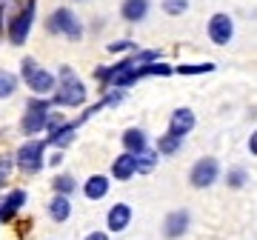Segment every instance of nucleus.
<instances>
[{
  "label": "nucleus",
  "instance_id": "nucleus-14",
  "mask_svg": "<svg viewBox=\"0 0 257 240\" xmlns=\"http://www.w3.org/2000/svg\"><path fill=\"white\" fill-rule=\"evenodd\" d=\"M132 217H135V212H132V206L128 203H114L109 209V214H106V226H109V231H126L128 223H132Z\"/></svg>",
  "mask_w": 257,
  "mask_h": 240
},
{
  "label": "nucleus",
  "instance_id": "nucleus-23",
  "mask_svg": "<svg viewBox=\"0 0 257 240\" xmlns=\"http://www.w3.org/2000/svg\"><path fill=\"white\" fill-rule=\"evenodd\" d=\"M18 92V77L12 72H0V100H6Z\"/></svg>",
  "mask_w": 257,
  "mask_h": 240
},
{
  "label": "nucleus",
  "instance_id": "nucleus-4",
  "mask_svg": "<svg viewBox=\"0 0 257 240\" xmlns=\"http://www.w3.org/2000/svg\"><path fill=\"white\" fill-rule=\"evenodd\" d=\"M35 9L37 0H26V6H20L15 15H12L9 26H6V37H9L12 46H23L32 35V23H35Z\"/></svg>",
  "mask_w": 257,
  "mask_h": 240
},
{
  "label": "nucleus",
  "instance_id": "nucleus-12",
  "mask_svg": "<svg viewBox=\"0 0 257 240\" xmlns=\"http://www.w3.org/2000/svg\"><path fill=\"white\" fill-rule=\"evenodd\" d=\"M152 12V0H123L120 3V18L126 23H143Z\"/></svg>",
  "mask_w": 257,
  "mask_h": 240
},
{
  "label": "nucleus",
  "instance_id": "nucleus-20",
  "mask_svg": "<svg viewBox=\"0 0 257 240\" xmlns=\"http://www.w3.org/2000/svg\"><path fill=\"white\" fill-rule=\"evenodd\" d=\"M52 192L72 197V194L77 192V180H74V175H69V172H60V175H55V180H52Z\"/></svg>",
  "mask_w": 257,
  "mask_h": 240
},
{
  "label": "nucleus",
  "instance_id": "nucleus-24",
  "mask_svg": "<svg viewBox=\"0 0 257 240\" xmlns=\"http://www.w3.org/2000/svg\"><path fill=\"white\" fill-rule=\"evenodd\" d=\"M160 9H163L169 18H180V15L189 12V0H163V3H160Z\"/></svg>",
  "mask_w": 257,
  "mask_h": 240
},
{
  "label": "nucleus",
  "instance_id": "nucleus-15",
  "mask_svg": "<svg viewBox=\"0 0 257 240\" xmlns=\"http://www.w3.org/2000/svg\"><path fill=\"white\" fill-rule=\"evenodd\" d=\"M120 143L126 149L128 155H140V152H146L149 149V135L140 126H128L123 135H120Z\"/></svg>",
  "mask_w": 257,
  "mask_h": 240
},
{
  "label": "nucleus",
  "instance_id": "nucleus-36",
  "mask_svg": "<svg viewBox=\"0 0 257 240\" xmlns=\"http://www.w3.org/2000/svg\"><path fill=\"white\" fill-rule=\"evenodd\" d=\"M74 3H83V0H74Z\"/></svg>",
  "mask_w": 257,
  "mask_h": 240
},
{
  "label": "nucleus",
  "instance_id": "nucleus-22",
  "mask_svg": "<svg viewBox=\"0 0 257 240\" xmlns=\"http://www.w3.org/2000/svg\"><path fill=\"white\" fill-rule=\"evenodd\" d=\"M180 149H183V138H175V135H169V132L157 140V155H163V157L177 155Z\"/></svg>",
  "mask_w": 257,
  "mask_h": 240
},
{
  "label": "nucleus",
  "instance_id": "nucleus-5",
  "mask_svg": "<svg viewBox=\"0 0 257 240\" xmlns=\"http://www.w3.org/2000/svg\"><path fill=\"white\" fill-rule=\"evenodd\" d=\"M52 111V100L49 97H29L26 111H23V120H20V132L23 135H40L46 129V114Z\"/></svg>",
  "mask_w": 257,
  "mask_h": 240
},
{
  "label": "nucleus",
  "instance_id": "nucleus-16",
  "mask_svg": "<svg viewBox=\"0 0 257 240\" xmlns=\"http://www.w3.org/2000/svg\"><path fill=\"white\" fill-rule=\"evenodd\" d=\"M109 189H111V180L106 175H92L83 183V197L92 200V203H97V200H103V197L109 194Z\"/></svg>",
  "mask_w": 257,
  "mask_h": 240
},
{
  "label": "nucleus",
  "instance_id": "nucleus-35",
  "mask_svg": "<svg viewBox=\"0 0 257 240\" xmlns=\"http://www.w3.org/2000/svg\"><path fill=\"white\" fill-rule=\"evenodd\" d=\"M3 15H6V3L0 0V32H3Z\"/></svg>",
  "mask_w": 257,
  "mask_h": 240
},
{
  "label": "nucleus",
  "instance_id": "nucleus-32",
  "mask_svg": "<svg viewBox=\"0 0 257 240\" xmlns=\"http://www.w3.org/2000/svg\"><path fill=\"white\" fill-rule=\"evenodd\" d=\"M60 163H63V152H60V149H57L55 155L49 157V166H60Z\"/></svg>",
  "mask_w": 257,
  "mask_h": 240
},
{
  "label": "nucleus",
  "instance_id": "nucleus-34",
  "mask_svg": "<svg viewBox=\"0 0 257 240\" xmlns=\"http://www.w3.org/2000/svg\"><path fill=\"white\" fill-rule=\"evenodd\" d=\"M86 240H109L106 231H92V234H86Z\"/></svg>",
  "mask_w": 257,
  "mask_h": 240
},
{
  "label": "nucleus",
  "instance_id": "nucleus-26",
  "mask_svg": "<svg viewBox=\"0 0 257 240\" xmlns=\"http://www.w3.org/2000/svg\"><path fill=\"white\" fill-rule=\"evenodd\" d=\"M246 180H248V172L246 169H229V175H226V186L229 189H243L246 186Z\"/></svg>",
  "mask_w": 257,
  "mask_h": 240
},
{
  "label": "nucleus",
  "instance_id": "nucleus-3",
  "mask_svg": "<svg viewBox=\"0 0 257 240\" xmlns=\"http://www.w3.org/2000/svg\"><path fill=\"white\" fill-rule=\"evenodd\" d=\"M46 32H49V35L69 37L72 43L83 40V23H80V18H77L69 6H60V9H55L52 15H49V18H46Z\"/></svg>",
  "mask_w": 257,
  "mask_h": 240
},
{
  "label": "nucleus",
  "instance_id": "nucleus-1",
  "mask_svg": "<svg viewBox=\"0 0 257 240\" xmlns=\"http://www.w3.org/2000/svg\"><path fill=\"white\" fill-rule=\"evenodd\" d=\"M52 106H60V109H80V106H86V100H89V92H86V86H83V80L77 77V72H74L72 66H60V72H57V89L52 92Z\"/></svg>",
  "mask_w": 257,
  "mask_h": 240
},
{
  "label": "nucleus",
  "instance_id": "nucleus-25",
  "mask_svg": "<svg viewBox=\"0 0 257 240\" xmlns=\"http://www.w3.org/2000/svg\"><path fill=\"white\" fill-rule=\"evenodd\" d=\"M175 72L177 74H209V72H214V63H180Z\"/></svg>",
  "mask_w": 257,
  "mask_h": 240
},
{
  "label": "nucleus",
  "instance_id": "nucleus-13",
  "mask_svg": "<svg viewBox=\"0 0 257 240\" xmlns=\"http://www.w3.org/2000/svg\"><path fill=\"white\" fill-rule=\"evenodd\" d=\"M77 126H80V120H72V123L66 120L63 126H60V129L49 132V135H46V140H43V143H46V146H55V149H60V152H63L66 146H72L74 135H77Z\"/></svg>",
  "mask_w": 257,
  "mask_h": 240
},
{
  "label": "nucleus",
  "instance_id": "nucleus-8",
  "mask_svg": "<svg viewBox=\"0 0 257 240\" xmlns=\"http://www.w3.org/2000/svg\"><path fill=\"white\" fill-rule=\"evenodd\" d=\"M206 35L214 46H229L231 37H234V20L226 15V12H217L211 15L209 23H206Z\"/></svg>",
  "mask_w": 257,
  "mask_h": 240
},
{
  "label": "nucleus",
  "instance_id": "nucleus-7",
  "mask_svg": "<svg viewBox=\"0 0 257 240\" xmlns=\"http://www.w3.org/2000/svg\"><path fill=\"white\" fill-rule=\"evenodd\" d=\"M220 177V160L217 157H200L189 172V183L194 189H211Z\"/></svg>",
  "mask_w": 257,
  "mask_h": 240
},
{
  "label": "nucleus",
  "instance_id": "nucleus-30",
  "mask_svg": "<svg viewBox=\"0 0 257 240\" xmlns=\"http://www.w3.org/2000/svg\"><path fill=\"white\" fill-rule=\"evenodd\" d=\"M123 97H126V89H109V92L103 94V106H120L123 103Z\"/></svg>",
  "mask_w": 257,
  "mask_h": 240
},
{
  "label": "nucleus",
  "instance_id": "nucleus-31",
  "mask_svg": "<svg viewBox=\"0 0 257 240\" xmlns=\"http://www.w3.org/2000/svg\"><path fill=\"white\" fill-rule=\"evenodd\" d=\"M63 123H66V117H63V114H60V111H49V114H46V129H43V132H46V135H49V132L60 129Z\"/></svg>",
  "mask_w": 257,
  "mask_h": 240
},
{
  "label": "nucleus",
  "instance_id": "nucleus-27",
  "mask_svg": "<svg viewBox=\"0 0 257 240\" xmlns=\"http://www.w3.org/2000/svg\"><path fill=\"white\" fill-rule=\"evenodd\" d=\"M132 60H135V66H140V63H155V60H163V52H157V49L135 52V55H132Z\"/></svg>",
  "mask_w": 257,
  "mask_h": 240
},
{
  "label": "nucleus",
  "instance_id": "nucleus-9",
  "mask_svg": "<svg viewBox=\"0 0 257 240\" xmlns=\"http://www.w3.org/2000/svg\"><path fill=\"white\" fill-rule=\"evenodd\" d=\"M189 223H192V214L186 212V209L169 212V214L163 217V237H166V240H177V237H183L186 231H189Z\"/></svg>",
  "mask_w": 257,
  "mask_h": 240
},
{
  "label": "nucleus",
  "instance_id": "nucleus-10",
  "mask_svg": "<svg viewBox=\"0 0 257 240\" xmlns=\"http://www.w3.org/2000/svg\"><path fill=\"white\" fill-rule=\"evenodd\" d=\"M194 126H197V117H194V111L189 109V106L175 109L172 117H169V135H175V138H186Z\"/></svg>",
  "mask_w": 257,
  "mask_h": 240
},
{
  "label": "nucleus",
  "instance_id": "nucleus-33",
  "mask_svg": "<svg viewBox=\"0 0 257 240\" xmlns=\"http://www.w3.org/2000/svg\"><path fill=\"white\" fill-rule=\"evenodd\" d=\"M248 152H251V157L257 155V135L251 132V138H248Z\"/></svg>",
  "mask_w": 257,
  "mask_h": 240
},
{
  "label": "nucleus",
  "instance_id": "nucleus-28",
  "mask_svg": "<svg viewBox=\"0 0 257 240\" xmlns=\"http://www.w3.org/2000/svg\"><path fill=\"white\" fill-rule=\"evenodd\" d=\"M12 166H15V157H12V155H3V157H0V189L9 183Z\"/></svg>",
  "mask_w": 257,
  "mask_h": 240
},
{
  "label": "nucleus",
  "instance_id": "nucleus-19",
  "mask_svg": "<svg viewBox=\"0 0 257 240\" xmlns=\"http://www.w3.org/2000/svg\"><path fill=\"white\" fill-rule=\"evenodd\" d=\"M135 74H138V80H143V77H169V74H175V69L163 60H155V63L135 66Z\"/></svg>",
  "mask_w": 257,
  "mask_h": 240
},
{
  "label": "nucleus",
  "instance_id": "nucleus-2",
  "mask_svg": "<svg viewBox=\"0 0 257 240\" xmlns=\"http://www.w3.org/2000/svg\"><path fill=\"white\" fill-rule=\"evenodd\" d=\"M20 77L29 86V92L37 94V97H49L57 89V74L43 69L35 57H23L20 60Z\"/></svg>",
  "mask_w": 257,
  "mask_h": 240
},
{
  "label": "nucleus",
  "instance_id": "nucleus-6",
  "mask_svg": "<svg viewBox=\"0 0 257 240\" xmlns=\"http://www.w3.org/2000/svg\"><path fill=\"white\" fill-rule=\"evenodd\" d=\"M43 155H46V143L43 140H29L18 149L15 155V163L23 175H37L43 169Z\"/></svg>",
  "mask_w": 257,
  "mask_h": 240
},
{
  "label": "nucleus",
  "instance_id": "nucleus-21",
  "mask_svg": "<svg viewBox=\"0 0 257 240\" xmlns=\"http://www.w3.org/2000/svg\"><path fill=\"white\" fill-rule=\"evenodd\" d=\"M155 166H157V152L146 149V152L135 155V172H138V175H152Z\"/></svg>",
  "mask_w": 257,
  "mask_h": 240
},
{
  "label": "nucleus",
  "instance_id": "nucleus-29",
  "mask_svg": "<svg viewBox=\"0 0 257 240\" xmlns=\"http://www.w3.org/2000/svg\"><path fill=\"white\" fill-rule=\"evenodd\" d=\"M106 52H111V55H120V52H138V46H135V40H111L109 46H106Z\"/></svg>",
  "mask_w": 257,
  "mask_h": 240
},
{
  "label": "nucleus",
  "instance_id": "nucleus-18",
  "mask_svg": "<svg viewBox=\"0 0 257 240\" xmlns=\"http://www.w3.org/2000/svg\"><path fill=\"white\" fill-rule=\"evenodd\" d=\"M138 175L135 172V155H128V152H123V155H117L114 160H111V177L114 180H132V177Z\"/></svg>",
  "mask_w": 257,
  "mask_h": 240
},
{
  "label": "nucleus",
  "instance_id": "nucleus-11",
  "mask_svg": "<svg viewBox=\"0 0 257 240\" xmlns=\"http://www.w3.org/2000/svg\"><path fill=\"white\" fill-rule=\"evenodd\" d=\"M26 200H29L26 189H12V192L3 194V197H0V223L12 220V217L26 206Z\"/></svg>",
  "mask_w": 257,
  "mask_h": 240
},
{
  "label": "nucleus",
  "instance_id": "nucleus-17",
  "mask_svg": "<svg viewBox=\"0 0 257 240\" xmlns=\"http://www.w3.org/2000/svg\"><path fill=\"white\" fill-rule=\"evenodd\" d=\"M46 214H49V220L66 223L69 217H72V200H69L66 194H55V197L49 200V206H46Z\"/></svg>",
  "mask_w": 257,
  "mask_h": 240
}]
</instances>
